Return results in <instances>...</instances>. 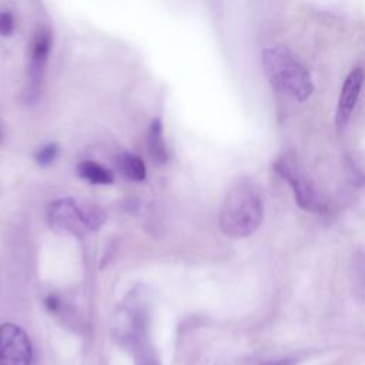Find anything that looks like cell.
Segmentation results:
<instances>
[{
    "label": "cell",
    "instance_id": "8992f818",
    "mask_svg": "<svg viewBox=\"0 0 365 365\" xmlns=\"http://www.w3.org/2000/svg\"><path fill=\"white\" fill-rule=\"evenodd\" d=\"M362 83H364V70L361 67H355L354 70H351V73L346 76L344 81V86L341 88L339 98H338L336 114H335V123L339 130H342L348 124L352 115V111L355 108V104L358 101V97L362 88Z\"/></svg>",
    "mask_w": 365,
    "mask_h": 365
},
{
    "label": "cell",
    "instance_id": "5bb4252c",
    "mask_svg": "<svg viewBox=\"0 0 365 365\" xmlns=\"http://www.w3.org/2000/svg\"><path fill=\"white\" fill-rule=\"evenodd\" d=\"M3 138V127H1V123H0V141Z\"/></svg>",
    "mask_w": 365,
    "mask_h": 365
},
{
    "label": "cell",
    "instance_id": "4fadbf2b",
    "mask_svg": "<svg viewBox=\"0 0 365 365\" xmlns=\"http://www.w3.org/2000/svg\"><path fill=\"white\" fill-rule=\"evenodd\" d=\"M46 305H47L48 311L54 312V311H57V309H58V307H60V301H58V298H57L56 295H48V297H47V299H46Z\"/></svg>",
    "mask_w": 365,
    "mask_h": 365
},
{
    "label": "cell",
    "instance_id": "52a82bcc",
    "mask_svg": "<svg viewBox=\"0 0 365 365\" xmlns=\"http://www.w3.org/2000/svg\"><path fill=\"white\" fill-rule=\"evenodd\" d=\"M51 48V33L46 27H40L33 38L31 50H30V66L29 74L31 80V87L37 90L41 83L46 64L48 60V53Z\"/></svg>",
    "mask_w": 365,
    "mask_h": 365
},
{
    "label": "cell",
    "instance_id": "ba28073f",
    "mask_svg": "<svg viewBox=\"0 0 365 365\" xmlns=\"http://www.w3.org/2000/svg\"><path fill=\"white\" fill-rule=\"evenodd\" d=\"M148 150L153 160L158 164L167 163V147L163 135V123L160 118H154L148 133Z\"/></svg>",
    "mask_w": 365,
    "mask_h": 365
},
{
    "label": "cell",
    "instance_id": "3957f363",
    "mask_svg": "<svg viewBox=\"0 0 365 365\" xmlns=\"http://www.w3.org/2000/svg\"><path fill=\"white\" fill-rule=\"evenodd\" d=\"M47 218L56 232L84 237L104 224L106 214L98 205L90 201L66 197L50 204Z\"/></svg>",
    "mask_w": 365,
    "mask_h": 365
},
{
    "label": "cell",
    "instance_id": "277c9868",
    "mask_svg": "<svg viewBox=\"0 0 365 365\" xmlns=\"http://www.w3.org/2000/svg\"><path fill=\"white\" fill-rule=\"evenodd\" d=\"M274 170L281 175L292 188L298 205L311 212H322L325 210V202L321 194L315 190L311 181L301 173L298 165L288 155L277 158L274 163Z\"/></svg>",
    "mask_w": 365,
    "mask_h": 365
},
{
    "label": "cell",
    "instance_id": "6da1fadb",
    "mask_svg": "<svg viewBox=\"0 0 365 365\" xmlns=\"http://www.w3.org/2000/svg\"><path fill=\"white\" fill-rule=\"evenodd\" d=\"M264 217V205L259 191L251 182H237L227 194L221 212V230L234 238L252 234Z\"/></svg>",
    "mask_w": 365,
    "mask_h": 365
},
{
    "label": "cell",
    "instance_id": "7a4b0ae2",
    "mask_svg": "<svg viewBox=\"0 0 365 365\" xmlns=\"http://www.w3.org/2000/svg\"><path fill=\"white\" fill-rule=\"evenodd\" d=\"M264 71L274 87L298 101H305L314 91L308 68L282 46L265 47L261 53Z\"/></svg>",
    "mask_w": 365,
    "mask_h": 365
},
{
    "label": "cell",
    "instance_id": "7c38bea8",
    "mask_svg": "<svg viewBox=\"0 0 365 365\" xmlns=\"http://www.w3.org/2000/svg\"><path fill=\"white\" fill-rule=\"evenodd\" d=\"M14 29V20L13 16L9 11L0 13V34L1 36H10Z\"/></svg>",
    "mask_w": 365,
    "mask_h": 365
},
{
    "label": "cell",
    "instance_id": "8fae6325",
    "mask_svg": "<svg viewBox=\"0 0 365 365\" xmlns=\"http://www.w3.org/2000/svg\"><path fill=\"white\" fill-rule=\"evenodd\" d=\"M57 153H58V147L57 144H47L44 147H41L37 154H36V161L40 164V165H48L51 164L56 157H57Z\"/></svg>",
    "mask_w": 365,
    "mask_h": 365
},
{
    "label": "cell",
    "instance_id": "5b68a950",
    "mask_svg": "<svg viewBox=\"0 0 365 365\" xmlns=\"http://www.w3.org/2000/svg\"><path fill=\"white\" fill-rule=\"evenodd\" d=\"M31 344L27 334L14 324L0 325V365H30Z\"/></svg>",
    "mask_w": 365,
    "mask_h": 365
},
{
    "label": "cell",
    "instance_id": "30bf717a",
    "mask_svg": "<svg viewBox=\"0 0 365 365\" xmlns=\"http://www.w3.org/2000/svg\"><path fill=\"white\" fill-rule=\"evenodd\" d=\"M78 175L93 184H111L114 177L110 170L94 161H81L77 167Z\"/></svg>",
    "mask_w": 365,
    "mask_h": 365
},
{
    "label": "cell",
    "instance_id": "9c48e42d",
    "mask_svg": "<svg viewBox=\"0 0 365 365\" xmlns=\"http://www.w3.org/2000/svg\"><path fill=\"white\" fill-rule=\"evenodd\" d=\"M118 168L121 171V174L131 180V181H144L145 175H147V170H145V164L144 161L131 153H123L118 155L117 160Z\"/></svg>",
    "mask_w": 365,
    "mask_h": 365
}]
</instances>
